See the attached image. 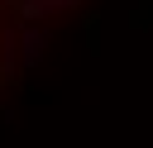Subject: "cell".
Returning <instances> with one entry per match:
<instances>
[{"instance_id":"cell-1","label":"cell","mask_w":153,"mask_h":148,"mask_svg":"<svg viewBox=\"0 0 153 148\" xmlns=\"http://www.w3.org/2000/svg\"><path fill=\"white\" fill-rule=\"evenodd\" d=\"M10 57V0H0V62Z\"/></svg>"}]
</instances>
